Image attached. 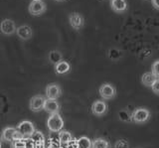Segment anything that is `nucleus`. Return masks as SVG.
<instances>
[{
    "label": "nucleus",
    "mask_w": 159,
    "mask_h": 148,
    "mask_svg": "<svg viewBox=\"0 0 159 148\" xmlns=\"http://www.w3.org/2000/svg\"><path fill=\"white\" fill-rule=\"evenodd\" d=\"M56 1H65V0H56Z\"/></svg>",
    "instance_id": "nucleus-30"
},
{
    "label": "nucleus",
    "mask_w": 159,
    "mask_h": 148,
    "mask_svg": "<svg viewBox=\"0 0 159 148\" xmlns=\"http://www.w3.org/2000/svg\"><path fill=\"white\" fill-rule=\"evenodd\" d=\"M16 129L20 132V134L23 136L24 139H29L35 131V127H34V124L31 121L23 120L21 122H19V124L17 125Z\"/></svg>",
    "instance_id": "nucleus-4"
},
{
    "label": "nucleus",
    "mask_w": 159,
    "mask_h": 148,
    "mask_svg": "<svg viewBox=\"0 0 159 148\" xmlns=\"http://www.w3.org/2000/svg\"><path fill=\"white\" fill-rule=\"evenodd\" d=\"M16 34L17 36L19 37L20 40L22 41H26L31 39L33 36V31H32V28L28 26V25H22V26H19L16 29Z\"/></svg>",
    "instance_id": "nucleus-12"
},
{
    "label": "nucleus",
    "mask_w": 159,
    "mask_h": 148,
    "mask_svg": "<svg viewBox=\"0 0 159 148\" xmlns=\"http://www.w3.org/2000/svg\"><path fill=\"white\" fill-rule=\"evenodd\" d=\"M92 148H111V143L104 138L98 137L92 140Z\"/></svg>",
    "instance_id": "nucleus-20"
},
{
    "label": "nucleus",
    "mask_w": 159,
    "mask_h": 148,
    "mask_svg": "<svg viewBox=\"0 0 159 148\" xmlns=\"http://www.w3.org/2000/svg\"><path fill=\"white\" fill-rule=\"evenodd\" d=\"M127 147H128V143L123 139L117 140L116 142V144H114V148H127Z\"/></svg>",
    "instance_id": "nucleus-26"
},
{
    "label": "nucleus",
    "mask_w": 159,
    "mask_h": 148,
    "mask_svg": "<svg viewBox=\"0 0 159 148\" xmlns=\"http://www.w3.org/2000/svg\"><path fill=\"white\" fill-rule=\"evenodd\" d=\"M111 8L116 13L121 14L127 11L128 4L126 0H111Z\"/></svg>",
    "instance_id": "nucleus-13"
},
{
    "label": "nucleus",
    "mask_w": 159,
    "mask_h": 148,
    "mask_svg": "<svg viewBox=\"0 0 159 148\" xmlns=\"http://www.w3.org/2000/svg\"><path fill=\"white\" fill-rule=\"evenodd\" d=\"M0 148H1V143H0Z\"/></svg>",
    "instance_id": "nucleus-31"
},
{
    "label": "nucleus",
    "mask_w": 159,
    "mask_h": 148,
    "mask_svg": "<svg viewBox=\"0 0 159 148\" xmlns=\"http://www.w3.org/2000/svg\"><path fill=\"white\" fill-rule=\"evenodd\" d=\"M156 78H159V60H156L152 63L151 71H150Z\"/></svg>",
    "instance_id": "nucleus-25"
},
{
    "label": "nucleus",
    "mask_w": 159,
    "mask_h": 148,
    "mask_svg": "<svg viewBox=\"0 0 159 148\" xmlns=\"http://www.w3.org/2000/svg\"><path fill=\"white\" fill-rule=\"evenodd\" d=\"M69 22L70 25L75 30H81L84 25V18L82 14H80L78 12H72L69 15Z\"/></svg>",
    "instance_id": "nucleus-9"
},
{
    "label": "nucleus",
    "mask_w": 159,
    "mask_h": 148,
    "mask_svg": "<svg viewBox=\"0 0 159 148\" xmlns=\"http://www.w3.org/2000/svg\"><path fill=\"white\" fill-rule=\"evenodd\" d=\"M54 70L57 75H66L71 71V65L67 61L63 60L54 66Z\"/></svg>",
    "instance_id": "nucleus-16"
},
{
    "label": "nucleus",
    "mask_w": 159,
    "mask_h": 148,
    "mask_svg": "<svg viewBox=\"0 0 159 148\" xmlns=\"http://www.w3.org/2000/svg\"><path fill=\"white\" fill-rule=\"evenodd\" d=\"M98 93L104 101H109L116 97V88L113 85L109 83H104L99 87L98 88Z\"/></svg>",
    "instance_id": "nucleus-3"
},
{
    "label": "nucleus",
    "mask_w": 159,
    "mask_h": 148,
    "mask_svg": "<svg viewBox=\"0 0 159 148\" xmlns=\"http://www.w3.org/2000/svg\"><path fill=\"white\" fill-rule=\"evenodd\" d=\"M120 55H121V52L119 50H117V49H111L109 52H108V57L113 61H116V60H117V59H119Z\"/></svg>",
    "instance_id": "nucleus-24"
},
{
    "label": "nucleus",
    "mask_w": 159,
    "mask_h": 148,
    "mask_svg": "<svg viewBox=\"0 0 159 148\" xmlns=\"http://www.w3.org/2000/svg\"><path fill=\"white\" fill-rule=\"evenodd\" d=\"M46 98H45L44 96L42 95H36L31 97L29 102V108L33 112H39L43 110V107H44V103Z\"/></svg>",
    "instance_id": "nucleus-7"
},
{
    "label": "nucleus",
    "mask_w": 159,
    "mask_h": 148,
    "mask_svg": "<svg viewBox=\"0 0 159 148\" xmlns=\"http://www.w3.org/2000/svg\"><path fill=\"white\" fill-rule=\"evenodd\" d=\"M48 59H49L50 63L55 66L56 64L63 61V55H62V53L60 51H58V50H52L51 52L49 53Z\"/></svg>",
    "instance_id": "nucleus-19"
},
{
    "label": "nucleus",
    "mask_w": 159,
    "mask_h": 148,
    "mask_svg": "<svg viewBox=\"0 0 159 148\" xmlns=\"http://www.w3.org/2000/svg\"><path fill=\"white\" fill-rule=\"evenodd\" d=\"M46 4L43 0H32L29 5V13L33 16H40L46 11Z\"/></svg>",
    "instance_id": "nucleus-5"
},
{
    "label": "nucleus",
    "mask_w": 159,
    "mask_h": 148,
    "mask_svg": "<svg viewBox=\"0 0 159 148\" xmlns=\"http://www.w3.org/2000/svg\"><path fill=\"white\" fill-rule=\"evenodd\" d=\"M47 127L50 132H59L64 127V120L60 113L50 114L47 119Z\"/></svg>",
    "instance_id": "nucleus-2"
},
{
    "label": "nucleus",
    "mask_w": 159,
    "mask_h": 148,
    "mask_svg": "<svg viewBox=\"0 0 159 148\" xmlns=\"http://www.w3.org/2000/svg\"><path fill=\"white\" fill-rule=\"evenodd\" d=\"M46 148H55L53 145H50V146H48V147H46Z\"/></svg>",
    "instance_id": "nucleus-29"
},
{
    "label": "nucleus",
    "mask_w": 159,
    "mask_h": 148,
    "mask_svg": "<svg viewBox=\"0 0 159 148\" xmlns=\"http://www.w3.org/2000/svg\"><path fill=\"white\" fill-rule=\"evenodd\" d=\"M151 90L152 92L155 93V95L159 96V78H156L155 82H154L152 83V86H151Z\"/></svg>",
    "instance_id": "nucleus-27"
},
{
    "label": "nucleus",
    "mask_w": 159,
    "mask_h": 148,
    "mask_svg": "<svg viewBox=\"0 0 159 148\" xmlns=\"http://www.w3.org/2000/svg\"><path fill=\"white\" fill-rule=\"evenodd\" d=\"M150 117L151 112L146 107H136L131 112V122L136 124H143L150 119Z\"/></svg>",
    "instance_id": "nucleus-1"
},
{
    "label": "nucleus",
    "mask_w": 159,
    "mask_h": 148,
    "mask_svg": "<svg viewBox=\"0 0 159 148\" xmlns=\"http://www.w3.org/2000/svg\"><path fill=\"white\" fill-rule=\"evenodd\" d=\"M92 112L96 116H103L107 112V105L104 101H94L92 105Z\"/></svg>",
    "instance_id": "nucleus-10"
},
{
    "label": "nucleus",
    "mask_w": 159,
    "mask_h": 148,
    "mask_svg": "<svg viewBox=\"0 0 159 148\" xmlns=\"http://www.w3.org/2000/svg\"><path fill=\"white\" fill-rule=\"evenodd\" d=\"M75 148H92V140L88 136H81L76 140Z\"/></svg>",
    "instance_id": "nucleus-18"
},
{
    "label": "nucleus",
    "mask_w": 159,
    "mask_h": 148,
    "mask_svg": "<svg viewBox=\"0 0 159 148\" xmlns=\"http://www.w3.org/2000/svg\"><path fill=\"white\" fill-rule=\"evenodd\" d=\"M30 139L34 142V148H45V136L40 130H35Z\"/></svg>",
    "instance_id": "nucleus-15"
},
{
    "label": "nucleus",
    "mask_w": 159,
    "mask_h": 148,
    "mask_svg": "<svg viewBox=\"0 0 159 148\" xmlns=\"http://www.w3.org/2000/svg\"><path fill=\"white\" fill-rule=\"evenodd\" d=\"M16 131H17L16 127H12V126L5 127L1 132V140L7 143H11L12 141H14V136Z\"/></svg>",
    "instance_id": "nucleus-14"
},
{
    "label": "nucleus",
    "mask_w": 159,
    "mask_h": 148,
    "mask_svg": "<svg viewBox=\"0 0 159 148\" xmlns=\"http://www.w3.org/2000/svg\"><path fill=\"white\" fill-rule=\"evenodd\" d=\"M151 4L156 10H159V0H151Z\"/></svg>",
    "instance_id": "nucleus-28"
},
{
    "label": "nucleus",
    "mask_w": 159,
    "mask_h": 148,
    "mask_svg": "<svg viewBox=\"0 0 159 148\" xmlns=\"http://www.w3.org/2000/svg\"><path fill=\"white\" fill-rule=\"evenodd\" d=\"M16 29L17 27L12 19H4L0 23V31H1L3 35L11 36L16 32Z\"/></svg>",
    "instance_id": "nucleus-8"
},
{
    "label": "nucleus",
    "mask_w": 159,
    "mask_h": 148,
    "mask_svg": "<svg viewBox=\"0 0 159 148\" xmlns=\"http://www.w3.org/2000/svg\"><path fill=\"white\" fill-rule=\"evenodd\" d=\"M73 140L72 133L68 130H61L59 131V142L61 144H69Z\"/></svg>",
    "instance_id": "nucleus-21"
},
{
    "label": "nucleus",
    "mask_w": 159,
    "mask_h": 148,
    "mask_svg": "<svg viewBox=\"0 0 159 148\" xmlns=\"http://www.w3.org/2000/svg\"><path fill=\"white\" fill-rule=\"evenodd\" d=\"M118 117L123 122H131V112L126 108H123L118 112Z\"/></svg>",
    "instance_id": "nucleus-22"
},
{
    "label": "nucleus",
    "mask_w": 159,
    "mask_h": 148,
    "mask_svg": "<svg viewBox=\"0 0 159 148\" xmlns=\"http://www.w3.org/2000/svg\"><path fill=\"white\" fill-rule=\"evenodd\" d=\"M45 95L49 100H58L62 96V88L57 83H49L45 90Z\"/></svg>",
    "instance_id": "nucleus-6"
},
{
    "label": "nucleus",
    "mask_w": 159,
    "mask_h": 148,
    "mask_svg": "<svg viewBox=\"0 0 159 148\" xmlns=\"http://www.w3.org/2000/svg\"><path fill=\"white\" fill-rule=\"evenodd\" d=\"M60 110H61V105H60V103L57 100H49V98H46L43 110L48 112L49 114H54V113H60Z\"/></svg>",
    "instance_id": "nucleus-11"
},
{
    "label": "nucleus",
    "mask_w": 159,
    "mask_h": 148,
    "mask_svg": "<svg viewBox=\"0 0 159 148\" xmlns=\"http://www.w3.org/2000/svg\"><path fill=\"white\" fill-rule=\"evenodd\" d=\"M11 148H27L26 140L25 139H19L14 140L11 142Z\"/></svg>",
    "instance_id": "nucleus-23"
},
{
    "label": "nucleus",
    "mask_w": 159,
    "mask_h": 148,
    "mask_svg": "<svg viewBox=\"0 0 159 148\" xmlns=\"http://www.w3.org/2000/svg\"><path fill=\"white\" fill-rule=\"evenodd\" d=\"M156 78H158L154 76L151 72H146L141 76V83L146 87H151L152 83L155 82Z\"/></svg>",
    "instance_id": "nucleus-17"
}]
</instances>
